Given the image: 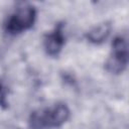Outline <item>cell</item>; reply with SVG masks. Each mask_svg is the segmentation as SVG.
<instances>
[{
	"mask_svg": "<svg viewBox=\"0 0 129 129\" xmlns=\"http://www.w3.org/2000/svg\"><path fill=\"white\" fill-rule=\"evenodd\" d=\"M36 19V10L32 5L23 4L17 7L4 22L6 33L15 35L31 28Z\"/></svg>",
	"mask_w": 129,
	"mask_h": 129,
	"instance_id": "cell-2",
	"label": "cell"
},
{
	"mask_svg": "<svg viewBox=\"0 0 129 129\" xmlns=\"http://www.w3.org/2000/svg\"><path fill=\"white\" fill-rule=\"evenodd\" d=\"M70 109L63 103L33 111L29 117L31 129H52L62 126L70 118Z\"/></svg>",
	"mask_w": 129,
	"mask_h": 129,
	"instance_id": "cell-1",
	"label": "cell"
},
{
	"mask_svg": "<svg viewBox=\"0 0 129 129\" xmlns=\"http://www.w3.org/2000/svg\"><path fill=\"white\" fill-rule=\"evenodd\" d=\"M6 105V101H5V96L2 93V86L0 84V106H5Z\"/></svg>",
	"mask_w": 129,
	"mask_h": 129,
	"instance_id": "cell-6",
	"label": "cell"
},
{
	"mask_svg": "<svg viewBox=\"0 0 129 129\" xmlns=\"http://www.w3.org/2000/svg\"><path fill=\"white\" fill-rule=\"evenodd\" d=\"M64 39L63 25L61 23H58L57 25H55L53 30H51L44 36L43 46L45 52L50 56H57L63 47Z\"/></svg>",
	"mask_w": 129,
	"mask_h": 129,
	"instance_id": "cell-4",
	"label": "cell"
},
{
	"mask_svg": "<svg viewBox=\"0 0 129 129\" xmlns=\"http://www.w3.org/2000/svg\"><path fill=\"white\" fill-rule=\"evenodd\" d=\"M110 32H111V24L109 22H103L90 29L87 32L86 37L90 42L94 44H100L108 38Z\"/></svg>",
	"mask_w": 129,
	"mask_h": 129,
	"instance_id": "cell-5",
	"label": "cell"
},
{
	"mask_svg": "<svg viewBox=\"0 0 129 129\" xmlns=\"http://www.w3.org/2000/svg\"><path fill=\"white\" fill-rule=\"evenodd\" d=\"M128 64V43L124 36H117L112 42V52L105 63L111 74L123 73Z\"/></svg>",
	"mask_w": 129,
	"mask_h": 129,
	"instance_id": "cell-3",
	"label": "cell"
}]
</instances>
